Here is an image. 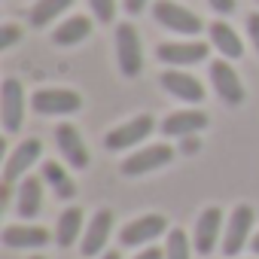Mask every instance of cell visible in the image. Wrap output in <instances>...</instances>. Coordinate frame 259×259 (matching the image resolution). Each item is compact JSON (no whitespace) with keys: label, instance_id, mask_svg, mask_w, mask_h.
<instances>
[{"label":"cell","instance_id":"18","mask_svg":"<svg viewBox=\"0 0 259 259\" xmlns=\"http://www.w3.org/2000/svg\"><path fill=\"white\" fill-rule=\"evenodd\" d=\"M16 210L25 217V220H34L40 210H43V180L40 177H25L22 189H19V204Z\"/></svg>","mask_w":259,"mask_h":259},{"label":"cell","instance_id":"14","mask_svg":"<svg viewBox=\"0 0 259 259\" xmlns=\"http://www.w3.org/2000/svg\"><path fill=\"white\" fill-rule=\"evenodd\" d=\"M55 144L73 168H89V150H85V144H82V138L73 125L64 122V125L55 128Z\"/></svg>","mask_w":259,"mask_h":259},{"label":"cell","instance_id":"25","mask_svg":"<svg viewBox=\"0 0 259 259\" xmlns=\"http://www.w3.org/2000/svg\"><path fill=\"white\" fill-rule=\"evenodd\" d=\"M89 7H92V13L98 16V22H113V16H116V0H89Z\"/></svg>","mask_w":259,"mask_h":259},{"label":"cell","instance_id":"32","mask_svg":"<svg viewBox=\"0 0 259 259\" xmlns=\"http://www.w3.org/2000/svg\"><path fill=\"white\" fill-rule=\"evenodd\" d=\"M250 244H253V250H256V253H259V232H256V235H253V241H250Z\"/></svg>","mask_w":259,"mask_h":259},{"label":"cell","instance_id":"26","mask_svg":"<svg viewBox=\"0 0 259 259\" xmlns=\"http://www.w3.org/2000/svg\"><path fill=\"white\" fill-rule=\"evenodd\" d=\"M19 37H22L19 25H4V28H0V49H10Z\"/></svg>","mask_w":259,"mask_h":259},{"label":"cell","instance_id":"27","mask_svg":"<svg viewBox=\"0 0 259 259\" xmlns=\"http://www.w3.org/2000/svg\"><path fill=\"white\" fill-rule=\"evenodd\" d=\"M247 31H250V40H253V46L259 52V13H250L247 16Z\"/></svg>","mask_w":259,"mask_h":259},{"label":"cell","instance_id":"17","mask_svg":"<svg viewBox=\"0 0 259 259\" xmlns=\"http://www.w3.org/2000/svg\"><path fill=\"white\" fill-rule=\"evenodd\" d=\"M110 226H113V210H98L85 229V238H82V256H95L98 250H104L107 238H110Z\"/></svg>","mask_w":259,"mask_h":259},{"label":"cell","instance_id":"16","mask_svg":"<svg viewBox=\"0 0 259 259\" xmlns=\"http://www.w3.org/2000/svg\"><path fill=\"white\" fill-rule=\"evenodd\" d=\"M49 241V232L40 226H7L4 229V244L10 250H40Z\"/></svg>","mask_w":259,"mask_h":259},{"label":"cell","instance_id":"3","mask_svg":"<svg viewBox=\"0 0 259 259\" xmlns=\"http://www.w3.org/2000/svg\"><path fill=\"white\" fill-rule=\"evenodd\" d=\"M153 16L159 25H165L174 34H198L201 31V19L195 13H189L186 7L174 4V0H156L153 4Z\"/></svg>","mask_w":259,"mask_h":259},{"label":"cell","instance_id":"10","mask_svg":"<svg viewBox=\"0 0 259 259\" xmlns=\"http://www.w3.org/2000/svg\"><path fill=\"white\" fill-rule=\"evenodd\" d=\"M250 226H253V207L241 204L232 210V220H229V229H226V238H223V253L226 256H235L244 250L247 238H250Z\"/></svg>","mask_w":259,"mask_h":259},{"label":"cell","instance_id":"30","mask_svg":"<svg viewBox=\"0 0 259 259\" xmlns=\"http://www.w3.org/2000/svg\"><path fill=\"white\" fill-rule=\"evenodd\" d=\"M135 259H165V250H159V247H147L141 256H135Z\"/></svg>","mask_w":259,"mask_h":259},{"label":"cell","instance_id":"29","mask_svg":"<svg viewBox=\"0 0 259 259\" xmlns=\"http://www.w3.org/2000/svg\"><path fill=\"white\" fill-rule=\"evenodd\" d=\"M207 4H210L220 16H229V13L235 10V0H207Z\"/></svg>","mask_w":259,"mask_h":259},{"label":"cell","instance_id":"19","mask_svg":"<svg viewBox=\"0 0 259 259\" xmlns=\"http://www.w3.org/2000/svg\"><path fill=\"white\" fill-rule=\"evenodd\" d=\"M207 31H210V43L220 49V55H226V58H241V55H244V43H241V37L235 34L232 25L213 22Z\"/></svg>","mask_w":259,"mask_h":259},{"label":"cell","instance_id":"4","mask_svg":"<svg viewBox=\"0 0 259 259\" xmlns=\"http://www.w3.org/2000/svg\"><path fill=\"white\" fill-rule=\"evenodd\" d=\"M153 132H156V122H153L150 113H144V116H135L132 122L113 128V132L104 138V144H107V150H116V153H119V150H128V147H138V144L147 141Z\"/></svg>","mask_w":259,"mask_h":259},{"label":"cell","instance_id":"5","mask_svg":"<svg viewBox=\"0 0 259 259\" xmlns=\"http://www.w3.org/2000/svg\"><path fill=\"white\" fill-rule=\"evenodd\" d=\"M0 119H4L7 135H16L25 122V89L19 79H4V89H0Z\"/></svg>","mask_w":259,"mask_h":259},{"label":"cell","instance_id":"21","mask_svg":"<svg viewBox=\"0 0 259 259\" xmlns=\"http://www.w3.org/2000/svg\"><path fill=\"white\" fill-rule=\"evenodd\" d=\"M79 229H82V210L79 207H67L58 217V229H55L58 247H73V241L79 238Z\"/></svg>","mask_w":259,"mask_h":259},{"label":"cell","instance_id":"9","mask_svg":"<svg viewBox=\"0 0 259 259\" xmlns=\"http://www.w3.org/2000/svg\"><path fill=\"white\" fill-rule=\"evenodd\" d=\"M40 153H43V144L37 141V138H28V141H22L13 153H10V159H7V165H4V183H16L37 159H40Z\"/></svg>","mask_w":259,"mask_h":259},{"label":"cell","instance_id":"28","mask_svg":"<svg viewBox=\"0 0 259 259\" xmlns=\"http://www.w3.org/2000/svg\"><path fill=\"white\" fill-rule=\"evenodd\" d=\"M201 150V141L195 138V135H186L183 138V144H180V153H186V156H195Z\"/></svg>","mask_w":259,"mask_h":259},{"label":"cell","instance_id":"20","mask_svg":"<svg viewBox=\"0 0 259 259\" xmlns=\"http://www.w3.org/2000/svg\"><path fill=\"white\" fill-rule=\"evenodd\" d=\"M89 34H92V19H85V16H70L67 22H61V25L55 28L52 40H55L58 46H73V43H82Z\"/></svg>","mask_w":259,"mask_h":259},{"label":"cell","instance_id":"22","mask_svg":"<svg viewBox=\"0 0 259 259\" xmlns=\"http://www.w3.org/2000/svg\"><path fill=\"white\" fill-rule=\"evenodd\" d=\"M43 180L55 189L58 198H73L76 195V183L67 177V171L58 162H43Z\"/></svg>","mask_w":259,"mask_h":259},{"label":"cell","instance_id":"24","mask_svg":"<svg viewBox=\"0 0 259 259\" xmlns=\"http://www.w3.org/2000/svg\"><path fill=\"white\" fill-rule=\"evenodd\" d=\"M192 250H189V238L183 229H171L168 232V244H165V259H189Z\"/></svg>","mask_w":259,"mask_h":259},{"label":"cell","instance_id":"15","mask_svg":"<svg viewBox=\"0 0 259 259\" xmlns=\"http://www.w3.org/2000/svg\"><path fill=\"white\" fill-rule=\"evenodd\" d=\"M220 226H223V210L220 207H207L198 223H195V253L207 256L213 250V244L220 241Z\"/></svg>","mask_w":259,"mask_h":259},{"label":"cell","instance_id":"2","mask_svg":"<svg viewBox=\"0 0 259 259\" xmlns=\"http://www.w3.org/2000/svg\"><path fill=\"white\" fill-rule=\"evenodd\" d=\"M31 107L40 116H67L82 107V98L70 89H37L31 98Z\"/></svg>","mask_w":259,"mask_h":259},{"label":"cell","instance_id":"6","mask_svg":"<svg viewBox=\"0 0 259 259\" xmlns=\"http://www.w3.org/2000/svg\"><path fill=\"white\" fill-rule=\"evenodd\" d=\"M165 229H168V220H165L162 213H147V217H138V220L128 223V226H122L119 244H122V247L150 244V241H156L159 235H165Z\"/></svg>","mask_w":259,"mask_h":259},{"label":"cell","instance_id":"13","mask_svg":"<svg viewBox=\"0 0 259 259\" xmlns=\"http://www.w3.org/2000/svg\"><path fill=\"white\" fill-rule=\"evenodd\" d=\"M204 125H207V113H201V110H180V113L165 116V122H162L159 132L165 138H186V135L201 132Z\"/></svg>","mask_w":259,"mask_h":259},{"label":"cell","instance_id":"23","mask_svg":"<svg viewBox=\"0 0 259 259\" xmlns=\"http://www.w3.org/2000/svg\"><path fill=\"white\" fill-rule=\"evenodd\" d=\"M67 7H73V0H37L31 10V25L34 28H46L55 16H61Z\"/></svg>","mask_w":259,"mask_h":259},{"label":"cell","instance_id":"8","mask_svg":"<svg viewBox=\"0 0 259 259\" xmlns=\"http://www.w3.org/2000/svg\"><path fill=\"white\" fill-rule=\"evenodd\" d=\"M210 82H213V92L220 95L223 104H229V107L244 104V85H241V79H238V73L229 61H213L210 64Z\"/></svg>","mask_w":259,"mask_h":259},{"label":"cell","instance_id":"34","mask_svg":"<svg viewBox=\"0 0 259 259\" xmlns=\"http://www.w3.org/2000/svg\"><path fill=\"white\" fill-rule=\"evenodd\" d=\"M31 259H46V256H31Z\"/></svg>","mask_w":259,"mask_h":259},{"label":"cell","instance_id":"1","mask_svg":"<svg viewBox=\"0 0 259 259\" xmlns=\"http://www.w3.org/2000/svg\"><path fill=\"white\" fill-rule=\"evenodd\" d=\"M116 55H119V70L122 76L135 79L144 70V52H141V37L135 31V25H119L116 28Z\"/></svg>","mask_w":259,"mask_h":259},{"label":"cell","instance_id":"33","mask_svg":"<svg viewBox=\"0 0 259 259\" xmlns=\"http://www.w3.org/2000/svg\"><path fill=\"white\" fill-rule=\"evenodd\" d=\"M104 259H119V253H116V250H110V253H104Z\"/></svg>","mask_w":259,"mask_h":259},{"label":"cell","instance_id":"11","mask_svg":"<svg viewBox=\"0 0 259 259\" xmlns=\"http://www.w3.org/2000/svg\"><path fill=\"white\" fill-rule=\"evenodd\" d=\"M156 55H159V61L177 64V67L198 64V61L207 58V43H198V40H189V43H162L156 49Z\"/></svg>","mask_w":259,"mask_h":259},{"label":"cell","instance_id":"12","mask_svg":"<svg viewBox=\"0 0 259 259\" xmlns=\"http://www.w3.org/2000/svg\"><path fill=\"white\" fill-rule=\"evenodd\" d=\"M162 89L171 92L180 101H192V104L204 101V85L192 73H186V70H165L162 73Z\"/></svg>","mask_w":259,"mask_h":259},{"label":"cell","instance_id":"7","mask_svg":"<svg viewBox=\"0 0 259 259\" xmlns=\"http://www.w3.org/2000/svg\"><path fill=\"white\" fill-rule=\"evenodd\" d=\"M174 159V150L168 144H153L147 150H138L132 153L125 162H122V174L125 177H141L147 171H156V168H165L168 162Z\"/></svg>","mask_w":259,"mask_h":259},{"label":"cell","instance_id":"31","mask_svg":"<svg viewBox=\"0 0 259 259\" xmlns=\"http://www.w3.org/2000/svg\"><path fill=\"white\" fill-rule=\"evenodd\" d=\"M144 7H147V0H125V10L132 13V16H138V13H144Z\"/></svg>","mask_w":259,"mask_h":259}]
</instances>
